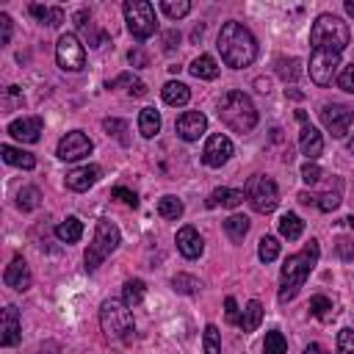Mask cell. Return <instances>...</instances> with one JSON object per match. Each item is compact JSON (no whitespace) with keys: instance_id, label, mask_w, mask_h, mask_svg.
Masks as SVG:
<instances>
[{"instance_id":"f35d334b","label":"cell","mask_w":354,"mask_h":354,"mask_svg":"<svg viewBox=\"0 0 354 354\" xmlns=\"http://www.w3.org/2000/svg\"><path fill=\"white\" fill-rule=\"evenodd\" d=\"M171 288L177 290V293H185V296H194L202 285H199V279L196 277H191V274H177L174 279H171Z\"/></svg>"},{"instance_id":"d6986e66","label":"cell","mask_w":354,"mask_h":354,"mask_svg":"<svg viewBox=\"0 0 354 354\" xmlns=\"http://www.w3.org/2000/svg\"><path fill=\"white\" fill-rule=\"evenodd\" d=\"M0 332H3V335H0V343H3V346H17V343H19L22 326H19V310H17L14 304H6Z\"/></svg>"},{"instance_id":"5b68a950","label":"cell","mask_w":354,"mask_h":354,"mask_svg":"<svg viewBox=\"0 0 354 354\" xmlns=\"http://www.w3.org/2000/svg\"><path fill=\"white\" fill-rule=\"evenodd\" d=\"M100 326L111 340L119 343H130L136 335V324H133V313L124 301L119 299H105L100 304Z\"/></svg>"},{"instance_id":"9a60e30c","label":"cell","mask_w":354,"mask_h":354,"mask_svg":"<svg viewBox=\"0 0 354 354\" xmlns=\"http://www.w3.org/2000/svg\"><path fill=\"white\" fill-rule=\"evenodd\" d=\"M41 127H44L41 116H22V119H14L8 124V136L22 141V144H36L41 136Z\"/></svg>"},{"instance_id":"60d3db41","label":"cell","mask_w":354,"mask_h":354,"mask_svg":"<svg viewBox=\"0 0 354 354\" xmlns=\"http://www.w3.org/2000/svg\"><path fill=\"white\" fill-rule=\"evenodd\" d=\"M337 205H340V194L337 191H324V194L315 196V207L324 210V213H332Z\"/></svg>"},{"instance_id":"681fc988","label":"cell","mask_w":354,"mask_h":354,"mask_svg":"<svg viewBox=\"0 0 354 354\" xmlns=\"http://www.w3.org/2000/svg\"><path fill=\"white\" fill-rule=\"evenodd\" d=\"M127 61H130V64H133V66H138V69H141V66H147V64H149V58H147V55H144V53H141V50H130V55H127Z\"/></svg>"},{"instance_id":"3957f363","label":"cell","mask_w":354,"mask_h":354,"mask_svg":"<svg viewBox=\"0 0 354 354\" xmlns=\"http://www.w3.org/2000/svg\"><path fill=\"white\" fill-rule=\"evenodd\" d=\"M218 119L235 133H249L257 124V108L243 91L230 88L218 100Z\"/></svg>"},{"instance_id":"7dc6e473","label":"cell","mask_w":354,"mask_h":354,"mask_svg":"<svg viewBox=\"0 0 354 354\" xmlns=\"http://www.w3.org/2000/svg\"><path fill=\"white\" fill-rule=\"evenodd\" d=\"M11 30H14V22L8 14H0V44H8L11 41Z\"/></svg>"},{"instance_id":"9f6ffc18","label":"cell","mask_w":354,"mask_h":354,"mask_svg":"<svg viewBox=\"0 0 354 354\" xmlns=\"http://www.w3.org/2000/svg\"><path fill=\"white\" fill-rule=\"evenodd\" d=\"M346 14L354 17V0H346Z\"/></svg>"},{"instance_id":"f5cc1de1","label":"cell","mask_w":354,"mask_h":354,"mask_svg":"<svg viewBox=\"0 0 354 354\" xmlns=\"http://www.w3.org/2000/svg\"><path fill=\"white\" fill-rule=\"evenodd\" d=\"M130 94H133V97H144V94H147V86H144L141 80H136V83L130 86Z\"/></svg>"},{"instance_id":"7c38bea8","label":"cell","mask_w":354,"mask_h":354,"mask_svg":"<svg viewBox=\"0 0 354 354\" xmlns=\"http://www.w3.org/2000/svg\"><path fill=\"white\" fill-rule=\"evenodd\" d=\"M91 149H94L91 138H88L83 130H72V133H66V136L58 141L55 155H58L61 160H80V158L91 155Z\"/></svg>"},{"instance_id":"c3c4849f","label":"cell","mask_w":354,"mask_h":354,"mask_svg":"<svg viewBox=\"0 0 354 354\" xmlns=\"http://www.w3.org/2000/svg\"><path fill=\"white\" fill-rule=\"evenodd\" d=\"M224 310H227V321H230V324H238V318H241V315H238V304H235V299H232V296H227V299H224Z\"/></svg>"},{"instance_id":"ba28073f","label":"cell","mask_w":354,"mask_h":354,"mask_svg":"<svg viewBox=\"0 0 354 354\" xmlns=\"http://www.w3.org/2000/svg\"><path fill=\"white\" fill-rule=\"evenodd\" d=\"M246 199L249 205L257 210V213H271L277 205H279V188L271 177H263V174H252L246 180Z\"/></svg>"},{"instance_id":"277c9868","label":"cell","mask_w":354,"mask_h":354,"mask_svg":"<svg viewBox=\"0 0 354 354\" xmlns=\"http://www.w3.org/2000/svg\"><path fill=\"white\" fill-rule=\"evenodd\" d=\"M351 41V33H348V25L335 17V14H321L315 17L313 28H310V44L313 50H326V53H343Z\"/></svg>"},{"instance_id":"8d00e7d4","label":"cell","mask_w":354,"mask_h":354,"mask_svg":"<svg viewBox=\"0 0 354 354\" xmlns=\"http://www.w3.org/2000/svg\"><path fill=\"white\" fill-rule=\"evenodd\" d=\"M257 257H260L263 263L277 260V257H279V241H277L274 235H263L260 243H257Z\"/></svg>"},{"instance_id":"d4e9b609","label":"cell","mask_w":354,"mask_h":354,"mask_svg":"<svg viewBox=\"0 0 354 354\" xmlns=\"http://www.w3.org/2000/svg\"><path fill=\"white\" fill-rule=\"evenodd\" d=\"M188 69H191V75L199 77V80H213V77H218V64H216L213 55H196Z\"/></svg>"},{"instance_id":"db71d44e","label":"cell","mask_w":354,"mask_h":354,"mask_svg":"<svg viewBox=\"0 0 354 354\" xmlns=\"http://www.w3.org/2000/svg\"><path fill=\"white\" fill-rule=\"evenodd\" d=\"M304 354H329V351H326L321 343H310V346L304 348Z\"/></svg>"},{"instance_id":"d6a6232c","label":"cell","mask_w":354,"mask_h":354,"mask_svg":"<svg viewBox=\"0 0 354 354\" xmlns=\"http://www.w3.org/2000/svg\"><path fill=\"white\" fill-rule=\"evenodd\" d=\"M183 210H185L183 202H180L177 196H171V194L158 199V213H160L163 218H169V221H177V218L183 216Z\"/></svg>"},{"instance_id":"816d5d0a","label":"cell","mask_w":354,"mask_h":354,"mask_svg":"<svg viewBox=\"0 0 354 354\" xmlns=\"http://www.w3.org/2000/svg\"><path fill=\"white\" fill-rule=\"evenodd\" d=\"M163 41H166V50H174V41H180V33H177V30H169V33L163 36Z\"/></svg>"},{"instance_id":"cb8c5ba5","label":"cell","mask_w":354,"mask_h":354,"mask_svg":"<svg viewBox=\"0 0 354 354\" xmlns=\"http://www.w3.org/2000/svg\"><path fill=\"white\" fill-rule=\"evenodd\" d=\"M160 97H163L166 105H185V102L191 100V91H188L185 83H180V80H169V83H163Z\"/></svg>"},{"instance_id":"4dcf8cb0","label":"cell","mask_w":354,"mask_h":354,"mask_svg":"<svg viewBox=\"0 0 354 354\" xmlns=\"http://www.w3.org/2000/svg\"><path fill=\"white\" fill-rule=\"evenodd\" d=\"M279 232H282V238L296 241V238H301V232H304V221H301L296 213H285V216L279 218Z\"/></svg>"},{"instance_id":"680465c9","label":"cell","mask_w":354,"mask_h":354,"mask_svg":"<svg viewBox=\"0 0 354 354\" xmlns=\"http://www.w3.org/2000/svg\"><path fill=\"white\" fill-rule=\"evenodd\" d=\"M343 221H346V227H351V230H354V216H346Z\"/></svg>"},{"instance_id":"e575fe53","label":"cell","mask_w":354,"mask_h":354,"mask_svg":"<svg viewBox=\"0 0 354 354\" xmlns=\"http://www.w3.org/2000/svg\"><path fill=\"white\" fill-rule=\"evenodd\" d=\"M288 351V340L279 329H271L266 332V340H263V354H285Z\"/></svg>"},{"instance_id":"30bf717a","label":"cell","mask_w":354,"mask_h":354,"mask_svg":"<svg viewBox=\"0 0 354 354\" xmlns=\"http://www.w3.org/2000/svg\"><path fill=\"white\" fill-rule=\"evenodd\" d=\"M318 113H321V124H324L335 138H343V136L348 133V127L354 124V108H351V105L326 102Z\"/></svg>"},{"instance_id":"ab89813d","label":"cell","mask_w":354,"mask_h":354,"mask_svg":"<svg viewBox=\"0 0 354 354\" xmlns=\"http://www.w3.org/2000/svg\"><path fill=\"white\" fill-rule=\"evenodd\" d=\"M160 8H163V14L169 19H180V17H185L191 11V3L188 0H163Z\"/></svg>"},{"instance_id":"4fadbf2b","label":"cell","mask_w":354,"mask_h":354,"mask_svg":"<svg viewBox=\"0 0 354 354\" xmlns=\"http://www.w3.org/2000/svg\"><path fill=\"white\" fill-rule=\"evenodd\" d=\"M230 158H232V141H230L224 133H213V136L205 141L202 163L210 166V169H218V166H224Z\"/></svg>"},{"instance_id":"8fae6325","label":"cell","mask_w":354,"mask_h":354,"mask_svg":"<svg viewBox=\"0 0 354 354\" xmlns=\"http://www.w3.org/2000/svg\"><path fill=\"white\" fill-rule=\"evenodd\" d=\"M340 66V55L337 53H326V50H313L310 55V77L315 86H329L335 72Z\"/></svg>"},{"instance_id":"ac0fdd59","label":"cell","mask_w":354,"mask_h":354,"mask_svg":"<svg viewBox=\"0 0 354 354\" xmlns=\"http://www.w3.org/2000/svg\"><path fill=\"white\" fill-rule=\"evenodd\" d=\"M174 241H177V249H180V254H183V257H188V260L199 257V254H202V249H205V243H202V235H199V232H196L191 224L180 227Z\"/></svg>"},{"instance_id":"1f68e13d","label":"cell","mask_w":354,"mask_h":354,"mask_svg":"<svg viewBox=\"0 0 354 354\" xmlns=\"http://www.w3.org/2000/svg\"><path fill=\"white\" fill-rule=\"evenodd\" d=\"M144 282L141 279H127L124 282V288H122V301L127 304V307H138L141 301H144Z\"/></svg>"},{"instance_id":"74e56055","label":"cell","mask_w":354,"mask_h":354,"mask_svg":"<svg viewBox=\"0 0 354 354\" xmlns=\"http://www.w3.org/2000/svg\"><path fill=\"white\" fill-rule=\"evenodd\" d=\"M202 348H205V354H221V332H218L216 324H207V326H205Z\"/></svg>"},{"instance_id":"6f0895ef","label":"cell","mask_w":354,"mask_h":354,"mask_svg":"<svg viewBox=\"0 0 354 354\" xmlns=\"http://www.w3.org/2000/svg\"><path fill=\"white\" fill-rule=\"evenodd\" d=\"M346 149H348V152H351V155H354V133H351V136H348V141H346Z\"/></svg>"},{"instance_id":"d590c367","label":"cell","mask_w":354,"mask_h":354,"mask_svg":"<svg viewBox=\"0 0 354 354\" xmlns=\"http://www.w3.org/2000/svg\"><path fill=\"white\" fill-rule=\"evenodd\" d=\"M39 202H41V194H39L36 185H25V188L17 194V207H19V210H36Z\"/></svg>"},{"instance_id":"f1b7e54d","label":"cell","mask_w":354,"mask_h":354,"mask_svg":"<svg viewBox=\"0 0 354 354\" xmlns=\"http://www.w3.org/2000/svg\"><path fill=\"white\" fill-rule=\"evenodd\" d=\"M277 75L285 80V83H293V80H299L301 77V61L299 58H277Z\"/></svg>"},{"instance_id":"7402d4cb","label":"cell","mask_w":354,"mask_h":354,"mask_svg":"<svg viewBox=\"0 0 354 354\" xmlns=\"http://www.w3.org/2000/svg\"><path fill=\"white\" fill-rule=\"evenodd\" d=\"M55 238L64 243H77L83 238V221L77 216H66L58 227H55Z\"/></svg>"},{"instance_id":"83f0119b","label":"cell","mask_w":354,"mask_h":354,"mask_svg":"<svg viewBox=\"0 0 354 354\" xmlns=\"http://www.w3.org/2000/svg\"><path fill=\"white\" fill-rule=\"evenodd\" d=\"M260 321H263V304H260L257 299H252V301L243 307V313H241V318H238V326H241L243 332H254V329L260 326Z\"/></svg>"},{"instance_id":"2e32d148","label":"cell","mask_w":354,"mask_h":354,"mask_svg":"<svg viewBox=\"0 0 354 354\" xmlns=\"http://www.w3.org/2000/svg\"><path fill=\"white\" fill-rule=\"evenodd\" d=\"M100 177H102V169L97 163H86V166H77L66 174V188L69 191H88Z\"/></svg>"},{"instance_id":"836d02e7","label":"cell","mask_w":354,"mask_h":354,"mask_svg":"<svg viewBox=\"0 0 354 354\" xmlns=\"http://www.w3.org/2000/svg\"><path fill=\"white\" fill-rule=\"evenodd\" d=\"M310 313L318 318V321H329L332 315H335V304H332V299H326V296H313L310 299Z\"/></svg>"},{"instance_id":"8992f818","label":"cell","mask_w":354,"mask_h":354,"mask_svg":"<svg viewBox=\"0 0 354 354\" xmlns=\"http://www.w3.org/2000/svg\"><path fill=\"white\" fill-rule=\"evenodd\" d=\"M122 243V232L113 221L108 218H100L97 221V230H94V241L88 243L86 254H83V263H86V271H97L102 266V260L116 252V246Z\"/></svg>"},{"instance_id":"f907efd6","label":"cell","mask_w":354,"mask_h":354,"mask_svg":"<svg viewBox=\"0 0 354 354\" xmlns=\"http://www.w3.org/2000/svg\"><path fill=\"white\" fill-rule=\"evenodd\" d=\"M337 252H340V257H354V246L348 243V241H337Z\"/></svg>"},{"instance_id":"ee69618b","label":"cell","mask_w":354,"mask_h":354,"mask_svg":"<svg viewBox=\"0 0 354 354\" xmlns=\"http://www.w3.org/2000/svg\"><path fill=\"white\" fill-rule=\"evenodd\" d=\"M321 177H324V171H321V166H318V163L307 160V163L301 166V180H304L307 185H315V183H318Z\"/></svg>"},{"instance_id":"603a6c76","label":"cell","mask_w":354,"mask_h":354,"mask_svg":"<svg viewBox=\"0 0 354 354\" xmlns=\"http://www.w3.org/2000/svg\"><path fill=\"white\" fill-rule=\"evenodd\" d=\"M28 11H30V17H36L39 22H44V25H50V28H58V25L64 22V8H61V6H41V3H33Z\"/></svg>"},{"instance_id":"6da1fadb","label":"cell","mask_w":354,"mask_h":354,"mask_svg":"<svg viewBox=\"0 0 354 354\" xmlns=\"http://www.w3.org/2000/svg\"><path fill=\"white\" fill-rule=\"evenodd\" d=\"M216 47L221 53V61L232 69H243L257 58V39L241 22H224Z\"/></svg>"},{"instance_id":"9c48e42d","label":"cell","mask_w":354,"mask_h":354,"mask_svg":"<svg viewBox=\"0 0 354 354\" xmlns=\"http://www.w3.org/2000/svg\"><path fill=\"white\" fill-rule=\"evenodd\" d=\"M55 61L64 72H80L86 66V47L75 33H61L55 41Z\"/></svg>"},{"instance_id":"4316f807","label":"cell","mask_w":354,"mask_h":354,"mask_svg":"<svg viewBox=\"0 0 354 354\" xmlns=\"http://www.w3.org/2000/svg\"><path fill=\"white\" fill-rule=\"evenodd\" d=\"M138 133L144 138H152L160 133V113L155 108H141L138 111Z\"/></svg>"},{"instance_id":"b9f144b4","label":"cell","mask_w":354,"mask_h":354,"mask_svg":"<svg viewBox=\"0 0 354 354\" xmlns=\"http://www.w3.org/2000/svg\"><path fill=\"white\" fill-rule=\"evenodd\" d=\"M337 354H354V329L343 326L337 332Z\"/></svg>"},{"instance_id":"11a10c76","label":"cell","mask_w":354,"mask_h":354,"mask_svg":"<svg viewBox=\"0 0 354 354\" xmlns=\"http://www.w3.org/2000/svg\"><path fill=\"white\" fill-rule=\"evenodd\" d=\"M86 19H88V11H86V8H83V11H77V14H75V22H77V28H86V25H88V22H86Z\"/></svg>"},{"instance_id":"5bb4252c","label":"cell","mask_w":354,"mask_h":354,"mask_svg":"<svg viewBox=\"0 0 354 354\" xmlns=\"http://www.w3.org/2000/svg\"><path fill=\"white\" fill-rule=\"evenodd\" d=\"M174 130H177V136H180L183 141H196V138L207 130V116H205L202 111H185V113L177 116Z\"/></svg>"},{"instance_id":"e0dca14e","label":"cell","mask_w":354,"mask_h":354,"mask_svg":"<svg viewBox=\"0 0 354 354\" xmlns=\"http://www.w3.org/2000/svg\"><path fill=\"white\" fill-rule=\"evenodd\" d=\"M3 282H6L8 288L19 290V293H22V290H28V288H30V282H33L28 263H25L22 257H14V260L6 266V271H3Z\"/></svg>"},{"instance_id":"44dd1931","label":"cell","mask_w":354,"mask_h":354,"mask_svg":"<svg viewBox=\"0 0 354 354\" xmlns=\"http://www.w3.org/2000/svg\"><path fill=\"white\" fill-rule=\"evenodd\" d=\"M243 191L238 188H216L210 196H207V207H238L243 202Z\"/></svg>"},{"instance_id":"52a82bcc","label":"cell","mask_w":354,"mask_h":354,"mask_svg":"<svg viewBox=\"0 0 354 354\" xmlns=\"http://www.w3.org/2000/svg\"><path fill=\"white\" fill-rule=\"evenodd\" d=\"M124 22L127 30L133 33V39L144 41L158 30V19H155V8L147 0H127L124 3Z\"/></svg>"},{"instance_id":"f546056e","label":"cell","mask_w":354,"mask_h":354,"mask_svg":"<svg viewBox=\"0 0 354 354\" xmlns=\"http://www.w3.org/2000/svg\"><path fill=\"white\" fill-rule=\"evenodd\" d=\"M224 232L230 235V241L241 243L246 238V232H249V218L246 216H230V218H224Z\"/></svg>"},{"instance_id":"484cf974","label":"cell","mask_w":354,"mask_h":354,"mask_svg":"<svg viewBox=\"0 0 354 354\" xmlns=\"http://www.w3.org/2000/svg\"><path fill=\"white\" fill-rule=\"evenodd\" d=\"M0 155H3V160H6L8 166H19V169H33V166H36V158H33L30 152L17 149V147H11V144H3V147H0Z\"/></svg>"},{"instance_id":"7bdbcfd3","label":"cell","mask_w":354,"mask_h":354,"mask_svg":"<svg viewBox=\"0 0 354 354\" xmlns=\"http://www.w3.org/2000/svg\"><path fill=\"white\" fill-rule=\"evenodd\" d=\"M102 127H105L111 136H116V138H119V144H127V136H124V133H127V124H124L122 119H105V122H102Z\"/></svg>"},{"instance_id":"ffe728a7","label":"cell","mask_w":354,"mask_h":354,"mask_svg":"<svg viewBox=\"0 0 354 354\" xmlns=\"http://www.w3.org/2000/svg\"><path fill=\"white\" fill-rule=\"evenodd\" d=\"M299 149H301V155H307V160H313V163H315V158L324 152V138H321V133H318L313 124H304V127H301V133H299Z\"/></svg>"},{"instance_id":"bcb514c9","label":"cell","mask_w":354,"mask_h":354,"mask_svg":"<svg viewBox=\"0 0 354 354\" xmlns=\"http://www.w3.org/2000/svg\"><path fill=\"white\" fill-rule=\"evenodd\" d=\"M111 196H113V199H122V202H124V205H130V207H136V205H138L136 191H130V188H124V185H116V188L111 191Z\"/></svg>"},{"instance_id":"7a4b0ae2","label":"cell","mask_w":354,"mask_h":354,"mask_svg":"<svg viewBox=\"0 0 354 354\" xmlns=\"http://www.w3.org/2000/svg\"><path fill=\"white\" fill-rule=\"evenodd\" d=\"M318 257H321V246H318L315 238H310L301 252L288 254V260L282 263V271H279V293H277V299H279L282 304L290 301V299H296L299 288L307 282V277H310V271L315 268Z\"/></svg>"},{"instance_id":"f6af8a7d","label":"cell","mask_w":354,"mask_h":354,"mask_svg":"<svg viewBox=\"0 0 354 354\" xmlns=\"http://www.w3.org/2000/svg\"><path fill=\"white\" fill-rule=\"evenodd\" d=\"M337 86H340L343 91L354 94V64H346V66L340 69V75H337Z\"/></svg>"}]
</instances>
